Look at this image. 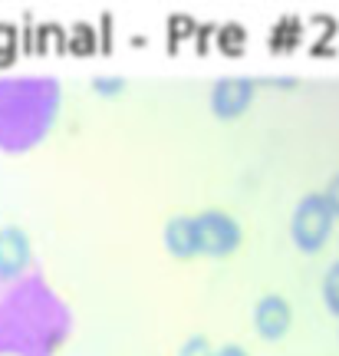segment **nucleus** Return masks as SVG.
I'll use <instances>...</instances> for the list:
<instances>
[{
  "mask_svg": "<svg viewBox=\"0 0 339 356\" xmlns=\"http://www.w3.org/2000/svg\"><path fill=\"white\" fill-rule=\"evenodd\" d=\"M323 300H326V307L339 317V261L329 264L326 274H323Z\"/></svg>",
  "mask_w": 339,
  "mask_h": 356,
  "instance_id": "obj_7",
  "label": "nucleus"
},
{
  "mask_svg": "<svg viewBox=\"0 0 339 356\" xmlns=\"http://www.w3.org/2000/svg\"><path fill=\"white\" fill-rule=\"evenodd\" d=\"M178 356H214V346L204 333H195V337H188L185 343L178 346Z\"/></svg>",
  "mask_w": 339,
  "mask_h": 356,
  "instance_id": "obj_8",
  "label": "nucleus"
},
{
  "mask_svg": "<svg viewBox=\"0 0 339 356\" xmlns=\"http://www.w3.org/2000/svg\"><path fill=\"white\" fill-rule=\"evenodd\" d=\"M214 356H247V350L238 343H224V346H214Z\"/></svg>",
  "mask_w": 339,
  "mask_h": 356,
  "instance_id": "obj_11",
  "label": "nucleus"
},
{
  "mask_svg": "<svg viewBox=\"0 0 339 356\" xmlns=\"http://www.w3.org/2000/svg\"><path fill=\"white\" fill-rule=\"evenodd\" d=\"M33 261V241L20 225L0 228V280H17Z\"/></svg>",
  "mask_w": 339,
  "mask_h": 356,
  "instance_id": "obj_4",
  "label": "nucleus"
},
{
  "mask_svg": "<svg viewBox=\"0 0 339 356\" xmlns=\"http://www.w3.org/2000/svg\"><path fill=\"white\" fill-rule=\"evenodd\" d=\"M254 79L251 76H224L217 79L211 86V96H208V102H211V113L217 115V119H238V115L247 113V106H251L254 99Z\"/></svg>",
  "mask_w": 339,
  "mask_h": 356,
  "instance_id": "obj_3",
  "label": "nucleus"
},
{
  "mask_svg": "<svg viewBox=\"0 0 339 356\" xmlns=\"http://www.w3.org/2000/svg\"><path fill=\"white\" fill-rule=\"evenodd\" d=\"M165 248L175 257H195L201 254L198 244V228H195V215H172L165 221Z\"/></svg>",
  "mask_w": 339,
  "mask_h": 356,
  "instance_id": "obj_6",
  "label": "nucleus"
},
{
  "mask_svg": "<svg viewBox=\"0 0 339 356\" xmlns=\"http://www.w3.org/2000/svg\"><path fill=\"white\" fill-rule=\"evenodd\" d=\"M293 327V307L287 297L280 293H264L257 304H254V330L261 333L264 340H280L287 337Z\"/></svg>",
  "mask_w": 339,
  "mask_h": 356,
  "instance_id": "obj_5",
  "label": "nucleus"
},
{
  "mask_svg": "<svg viewBox=\"0 0 339 356\" xmlns=\"http://www.w3.org/2000/svg\"><path fill=\"white\" fill-rule=\"evenodd\" d=\"M92 92H99V96H119V92H126V76H96L92 79Z\"/></svg>",
  "mask_w": 339,
  "mask_h": 356,
  "instance_id": "obj_9",
  "label": "nucleus"
},
{
  "mask_svg": "<svg viewBox=\"0 0 339 356\" xmlns=\"http://www.w3.org/2000/svg\"><path fill=\"white\" fill-rule=\"evenodd\" d=\"M323 198H326V204H329V211L339 218V172L333 178L326 181V188H323Z\"/></svg>",
  "mask_w": 339,
  "mask_h": 356,
  "instance_id": "obj_10",
  "label": "nucleus"
},
{
  "mask_svg": "<svg viewBox=\"0 0 339 356\" xmlns=\"http://www.w3.org/2000/svg\"><path fill=\"white\" fill-rule=\"evenodd\" d=\"M195 228H198V244H201V254L211 257H224L234 254L244 241V228L240 221L224 208H208L201 215H195Z\"/></svg>",
  "mask_w": 339,
  "mask_h": 356,
  "instance_id": "obj_2",
  "label": "nucleus"
},
{
  "mask_svg": "<svg viewBox=\"0 0 339 356\" xmlns=\"http://www.w3.org/2000/svg\"><path fill=\"white\" fill-rule=\"evenodd\" d=\"M333 221L336 215L329 211L326 198H323V191H310V195H303L297 208H293V218H290V234H293V241L300 251H320L323 244L329 241V231H333Z\"/></svg>",
  "mask_w": 339,
  "mask_h": 356,
  "instance_id": "obj_1",
  "label": "nucleus"
}]
</instances>
